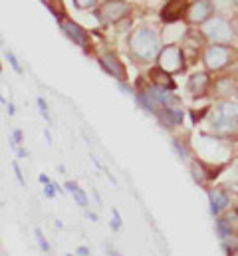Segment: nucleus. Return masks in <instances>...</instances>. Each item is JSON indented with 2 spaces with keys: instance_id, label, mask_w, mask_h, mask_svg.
<instances>
[{
  "instance_id": "nucleus-1",
  "label": "nucleus",
  "mask_w": 238,
  "mask_h": 256,
  "mask_svg": "<svg viewBox=\"0 0 238 256\" xmlns=\"http://www.w3.org/2000/svg\"><path fill=\"white\" fill-rule=\"evenodd\" d=\"M129 46H131V54L143 62H151L153 58H157L161 54L159 52V38H157L155 30H151V28L135 30L131 40H129Z\"/></svg>"
},
{
  "instance_id": "nucleus-2",
  "label": "nucleus",
  "mask_w": 238,
  "mask_h": 256,
  "mask_svg": "<svg viewBox=\"0 0 238 256\" xmlns=\"http://www.w3.org/2000/svg\"><path fill=\"white\" fill-rule=\"evenodd\" d=\"M238 124V106L232 102H222L212 112V128L216 131H232Z\"/></svg>"
},
{
  "instance_id": "nucleus-3",
  "label": "nucleus",
  "mask_w": 238,
  "mask_h": 256,
  "mask_svg": "<svg viewBox=\"0 0 238 256\" xmlns=\"http://www.w3.org/2000/svg\"><path fill=\"white\" fill-rule=\"evenodd\" d=\"M204 36L210 38L214 44H226L232 40V28L224 18L214 16L204 22Z\"/></svg>"
},
{
  "instance_id": "nucleus-4",
  "label": "nucleus",
  "mask_w": 238,
  "mask_h": 256,
  "mask_svg": "<svg viewBox=\"0 0 238 256\" xmlns=\"http://www.w3.org/2000/svg\"><path fill=\"white\" fill-rule=\"evenodd\" d=\"M127 12H129V4L125 0H108L98 10V18L102 24H112V22H119L121 18H125Z\"/></svg>"
},
{
  "instance_id": "nucleus-5",
  "label": "nucleus",
  "mask_w": 238,
  "mask_h": 256,
  "mask_svg": "<svg viewBox=\"0 0 238 256\" xmlns=\"http://www.w3.org/2000/svg\"><path fill=\"white\" fill-rule=\"evenodd\" d=\"M159 68L167 74H177L184 68V58L178 46H165L159 54Z\"/></svg>"
},
{
  "instance_id": "nucleus-6",
  "label": "nucleus",
  "mask_w": 238,
  "mask_h": 256,
  "mask_svg": "<svg viewBox=\"0 0 238 256\" xmlns=\"http://www.w3.org/2000/svg\"><path fill=\"white\" fill-rule=\"evenodd\" d=\"M212 10L214 6L210 0H194L192 4H188L184 16L190 24H204L206 20L212 18Z\"/></svg>"
},
{
  "instance_id": "nucleus-7",
  "label": "nucleus",
  "mask_w": 238,
  "mask_h": 256,
  "mask_svg": "<svg viewBox=\"0 0 238 256\" xmlns=\"http://www.w3.org/2000/svg\"><path fill=\"white\" fill-rule=\"evenodd\" d=\"M228 48L224 44H212L204 50V64L208 70H220L228 62Z\"/></svg>"
},
{
  "instance_id": "nucleus-8",
  "label": "nucleus",
  "mask_w": 238,
  "mask_h": 256,
  "mask_svg": "<svg viewBox=\"0 0 238 256\" xmlns=\"http://www.w3.org/2000/svg\"><path fill=\"white\" fill-rule=\"evenodd\" d=\"M216 230L222 240L238 236V210H228L224 216L216 220Z\"/></svg>"
},
{
  "instance_id": "nucleus-9",
  "label": "nucleus",
  "mask_w": 238,
  "mask_h": 256,
  "mask_svg": "<svg viewBox=\"0 0 238 256\" xmlns=\"http://www.w3.org/2000/svg\"><path fill=\"white\" fill-rule=\"evenodd\" d=\"M186 2L184 0H169L167 4H165V8H163V12H161V18L167 22V24H173V22H177L178 18L186 12Z\"/></svg>"
},
{
  "instance_id": "nucleus-10",
  "label": "nucleus",
  "mask_w": 238,
  "mask_h": 256,
  "mask_svg": "<svg viewBox=\"0 0 238 256\" xmlns=\"http://www.w3.org/2000/svg\"><path fill=\"white\" fill-rule=\"evenodd\" d=\"M60 26H62V30L66 32V36L68 38H72L76 44H80V46H88V34L84 32V28H80L76 22H72V20H60Z\"/></svg>"
},
{
  "instance_id": "nucleus-11",
  "label": "nucleus",
  "mask_w": 238,
  "mask_h": 256,
  "mask_svg": "<svg viewBox=\"0 0 238 256\" xmlns=\"http://www.w3.org/2000/svg\"><path fill=\"white\" fill-rule=\"evenodd\" d=\"M208 200H210V214H214V216H218V214H220V210H222V208H226V206H228V202H230L228 194H226L224 191H220V189L208 191Z\"/></svg>"
},
{
  "instance_id": "nucleus-12",
  "label": "nucleus",
  "mask_w": 238,
  "mask_h": 256,
  "mask_svg": "<svg viewBox=\"0 0 238 256\" xmlns=\"http://www.w3.org/2000/svg\"><path fill=\"white\" fill-rule=\"evenodd\" d=\"M102 68H104L108 74H112L114 78H118L119 82L125 80V72H123V68L119 64V60L116 58V54H104V58H102Z\"/></svg>"
},
{
  "instance_id": "nucleus-13",
  "label": "nucleus",
  "mask_w": 238,
  "mask_h": 256,
  "mask_svg": "<svg viewBox=\"0 0 238 256\" xmlns=\"http://www.w3.org/2000/svg\"><path fill=\"white\" fill-rule=\"evenodd\" d=\"M206 88H208V76L202 74V72L194 74V76L188 80V92H190L192 96H198V98L204 96Z\"/></svg>"
},
{
  "instance_id": "nucleus-14",
  "label": "nucleus",
  "mask_w": 238,
  "mask_h": 256,
  "mask_svg": "<svg viewBox=\"0 0 238 256\" xmlns=\"http://www.w3.org/2000/svg\"><path fill=\"white\" fill-rule=\"evenodd\" d=\"M151 78H155L157 80V86H161V88H169V90H173L175 88V84L171 82V78H169V74L165 72V70H153L151 72Z\"/></svg>"
},
{
  "instance_id": "nucleus-15",
  "label": "nucleus",
  "mask_w": 238,
  "mask_h": 256,
  "mask_svg": "<svg viewBox=\"0 0 238 256\" xmlns=\"http://www.w3.org/2000/svg\"><path fill=\"white\" fill-rule=\"evenodd\" d=\"M66 189L74 194V198L78 200V204H82V206H88V196H86V192L82 191L80 187H78V183H74V181H68L66 183Z\"/></svg>"
},
{
  "instance_id": "nucleus-16",
  "label": "nucleus",
  "mask_w": 238,
  "mask_h": 256,
  "mask_svg": "<svg viewBox=\"0 0 238 256\" xmlns=\"http://www.w3.org/2000/svg\"><path fill=\"white\" fill-rule=\"evenodd\" d=\"M34 232H36V240H38V244L42 246V250H44V252H48V250H50V244H48V240L44 238V232H42L40 228H36Z\"/></svg>"
},
{
  "instance_id": "nucleus-17",
  "label": "nucleus",
  "mask_w": 238,
  "mask_h": 256,
  "mask_svg": "<svg viewBox=\"0 0 238 256\" xmlns=\"http://www.w3.org/2000/svg\"><path fill=\"white\" fill-rule=\"evenodd\" d=\"M6 60L10 62V66H12V70L16 72V74H22V68H20V64H18V60H16V56L10 52V50H6Z\"/></svg>"
},
{
  "instance_id": "nucleus-18",
  "label": "nucleus",
  "mask_w": 238,
  "mask_h": 256,
  "mask_svg": "<svg viewBox=\"0 0 238 256\" xmlns=\"http://www.w3.org/2000/svg\"><path fill=\"white\" fill-rule=\"evenodd\" d=\"M38 108H40V114L44 116V120H46V122H52V118H50V114H48V106H46L44 98H38Z\"/></svg>"
},
{
  "instance_id": "nucleus-19",
  "label": "nucleus",
  "mask_w": 238,
  "mask_h": 256,
  "mask_svg": "<svg viewBox=\"0 0 238 256\" xmlns=\"http://www.w3.org/2000/svg\"><path fill=\"white\" fill-rule=\"evenodd\" d=\"M74 4H76L78 8H82V10H88V8L96 6V4H98V0H74Z\"/></svg>"
},
{
  "instance_id": "nucleus-20",
  "label": "nucleus",
  "mask_w": 238,
  "mask_h": 256,
  "mask_svg": "<svg viewBox=\"0 0 238 256\" xmlns=\"http://www.w3.org/2000/svg\"><path fill=\"white\" fill-rule=\"evenodd\" d=\"M173 149L177 151V155L180 157V159H186V149H184V147L178 143L177 139H173Z\"/></svg>"
},
{
  "instance_id": "nucleus-21",
  "label": "nucleus",
  "mask_w": 238,
  "mask_h": 256,
  "mask_svg": "<svg viewBox=\"0 0 238 256\" xmlns=\"http://www.w3.org/2000/svg\"><path fill=\"white\" fill-rule=\"evenodd\" d=\"M190 171H192V177H194V181H196V183H202V181H204V177H202V169H200V167L192 165V169H190Z\"/></svg>"
},
{
  "instance_id": "nucleus-22",
  "label": "nucleus",
  "mask_w": 238,
  "mask_h": 256,
  "mask_svg": "<svg viewBox=\"0 0 238 256\" xmlns=\"http://www.w3.org/2000/svg\"><path fill=\"white\" fill-rule=\"evenodd\" d=\"M12 169H14V173H16V179H18V183H20L22 187H26V181H24V177H22V171H20L18 163H12Z\"/></svg>"
},
{
  "instance_id": "nucleus-23",
  "label": "nucleus",
  "mask_w": 238,
  "mask_h": 256,
  "mask_svg": "<svg viewBox=\"0 0 238 256\" xmlns=\"http://www.w3.org/2000/svg\"><path fill=\"white\" fill-rule=\"evenodd\" d=\"M112 212H114V220H112V228H114V230H119V228H121V216H119V212H118V210H116V208H114Z\"/></svg>"
},
{
  "instance_id": "nucleus-24",
  "label": "nucleus",
  "mask_w": 238,
  "mask_h": 256,
  "mask_svg": "<svg viewBox=\"0 0 238 256\" xmlns=\"http://www.w3.org/2000/svg\"><path fill=\"white\" fill-rule=\"evenodd\" d=\"M56 185H52V183H48V185H44V196H48V198H52L54 194H56Z\"/></svg>"
},
{
  "instance_id": "nucleus-25",
  "label": "nucleus",
  "mask_w": 238,
  "mask_h": 256,
  "mask_svg": "<svg viewBox=\"0 0 238 256\" xmlns=\"http://www.w3.org/2000/svg\"><path fill=\"white\" fill-rule=\"evenodd\" d=\"M78 256H90V248L88 246H78Z\"/></svg>"
},
{
  "instance_id": "nucleus-26",
  "label": "nucleus",
  "mask_w": 238,
  "mask_h": 256,
  "mask_svg": "<svg viewBox=\"0 0 238 256\" xmlns=\"http://www.w3.org/2000/svg\"><path fill=\"white\" fill-rule=\"evenodd\" d=\"M106 250H108V254H110V256H121V254L118 252V250H114V248H112L110 244H106Z\"/></svg>"
},
{
  "instance_id": "nucleus-27",
  "label": "nucleus",
  "mask_w": 238,
  "mask_h": 256,
  "mask_svg": "<svg viewBox=\"0 0 238 256\" xmlns=\"http://www.w3.org/2000/svg\"><path fill=\"white\" fill-rule=\"evenodd\" d=\"M40 183H44V185H48L50 181H48V177H46V175H40Z\"/></svg>"
},
{
  "instance_id": "nucleus-28",
  "label": "nucleus",
  "mask_w": 238,
  "mask_h": 256,
  "mask_svg": "<svg viewBox=\"0 0 238 256\" xmlns=\"http://www.w3.org/2000/svg\"><path fill=\"white\" fill-rule=\"evenodd\" d=\"M86 214H88V218H92V220H98V216H96L94 212H90V210H86Z\"/></svg>"
},
{
  "instance_id": "nucleus-29",
  "label": "nucleus",
  "mask_w": 238,
  "mask_h": 256,
  "mask_svg": "<svg viewBox=\"0 0 238 256\" xmlns=\"http://www.w3.org/2000/svg\"><path fill=\"white\" fill-rule=\"evenodd\" d=\"M8 114L14 116V106H12V104H8Z\"/></svg>"
},
{
  "instance_id": "nucleus-30",
  "label": "nucleus",
  "mask_w": 238,
  "mask_h": 256,
  "mask_svg": "<svg viewBox=\"0 0 238 256\" xmlns=\"http://www.w3.org/2000/svg\"><path fill=\"white\" fill-rule=\"evenodd\" d=\"M234 4H236V6H238V0H234Z\"/></svg>"
},
{
  "instance_id": "nucleus-31",
  "label": "nucleus",
  "mask_w": 238,
  "mask_h": 256,
  "mask_svg": "<svg viewBox=\"0 0 238 256\" xmlns=\"http://www.w3.org/2000/svg\"><path fill=\"white\" fill-rule=\"evenodd\" d=\"M232 256H238V252H236V254H232Z\"/></svg>"
},
{
  "instance_id": "nucleus-32",
  "label": "nucleus",
  "mask_w": 238,
  "mask_h": 256,
  "mask_svg": "<svg viewBox=\"0 0 238 256\" xmlns=\"http://www.w3.org/2000/svg\"><path fill=\"white\" fill-rule=\"evenodd\" d=\"M66 256H72V254H66Z\"/></svg>"
}]
</instances>
